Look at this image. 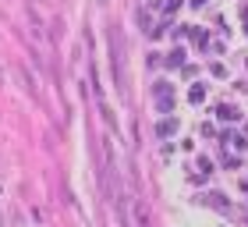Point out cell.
<instances>
[{
  "mask_svg": "<svg viewBox=\"0 0 248 227\" xmlns=\"http://www.w3.org/2000/svg\"><path fill=\"white\" fill-rule=\"evenodd\" d=\"M174 131H177V121H174V117H167L160 128H156V135H163V139H167V135H174Z\"/></svg>",
  "mask_w": 248,
  "mask_h": 227,
  "instance_id": "3957f363",
  "label": "cell"
},
{
  "mask_svg": "<svg viewBox=\"0 0 248 227\" xmlns=\"http://www.w3.org/2000/svg\"><path fill=\"white\" fill-rule=\"evenodd\" d=\"M191 4H195V7H202V4H206V0H191Z\"/></svg>",
  "mask_w": 248,
  "mask_h": 227,
  "instance_id": "8992f818",
  "label": "cell"
},
{
  "mask_svg": "<svg viewBox=\"0 0 248 227\" xmlns=\"http://www.w3.org/2000/svg\"><path fill=\"white\" fill-rule=\"evenodd\" d=\"M206 202H213L217 210H227V202H223V195H206Z\"/></svg>",
  "mask_w": 248,
  "mask_h": 227,
  "instance_id": "5b68a950",
  "label": "cell"
},
{
  "mask_svg": "<svg viewBox=\"0 0 248 227\" xmlns=\"http://www.w3.org/2000/svg\"><path fill=\"white\" fill-rule=\"evenodd\" d=\"M153 96H156V110L170 114V107H174V89H170V82H156L153 85Z\"/></svg>",
  "mask_w": 248,
  "mask_h": 227,
  "instance_id": "6da1fadb",
  "label": "cell"
},
{
  "mask_svg": "<svg viewBox=\"0 0 248 227\" xmlns=\"http://www.w3.org/2000/svg\"><path fill=\"white\" fill-rule=\"evenodd\" d=\"M188 99H191V103H202V99H206V89H202V85H191Z\"/></svg>",
  "mask_w": 248,
  "mask_h": 227,
  "instance_id": "277c9868",
  "label": "cell"
},
{
  "mask_svg": "<svg viewBox=\"0 0 248 227\" xmlns=\"http://www.w3.org/2000/svg\"><path fill=\"white\" fill-rule=\"evenodd\" d=\"M217 114H220V121H241V110H238V107H231V103H223Z\"/></svg>",
  "mask_w": 248,
  "mask_h": 227,
  "instance_id": "7a4b0ae2",
  "label": "cell"
}]
</instances>
